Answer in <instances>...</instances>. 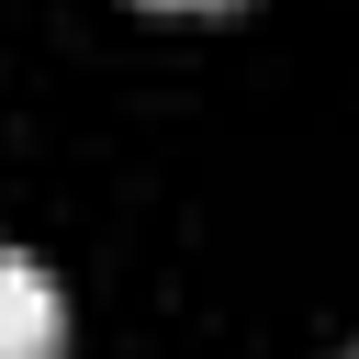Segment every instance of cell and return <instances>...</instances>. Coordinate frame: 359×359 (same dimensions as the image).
Instances as JSON below:
<instances>
[{
    "label": "cell",
    "mask_w": 359,
    "mask_h": 359,
    "mask_svg": "<svg viewBox=\"0 0 359 359\" xmlns=\"http://www.w3.org/2000/svg\"><path fill=\"white\" fill-rule=\"evenodd\" d=\"M67 348V303H56V280L22 258V247H0V359H56Z\"/></svg>",
    "instance_id": "1"
},
{
    "label": "cell",
    "mask_w": 359,
    "mask_h": 359,
    "mask_svg": "<svg viewBox=\"0 0 359 359\" xmlns=\"http://www.w3.org/2000/svg\"><path fill=\"white\" fill-rule=\"evenodd\" d=\"M157 11H213V0H157Z\"/></svg>",
    "instance_id": "2"
}]
</instances>
